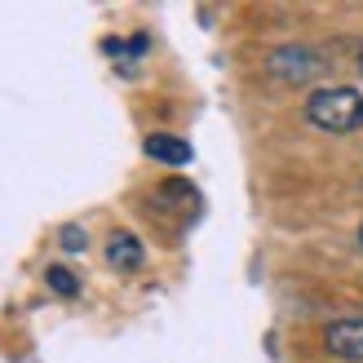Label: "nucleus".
<instances>
[{
    "label": "nucleus",
    "mask_w": 363,
    "mask_h": 363,
    "mask_svg": "<svg viewBox=\"0 0 363 363\" xmlns=\"http://www.w3.org/2000/svg\"><path fill=\"white\" fill-rule=\"evenodd\" d=\"M266 71L279 84H315L328 71V62H323V53L315 45H279L266 53Z\"/></svg>",
    "instance_id": "nucleus-2"
},
{
    "label": "nucleus",
    "mask_w": 363,
    "mask_h": 363,
    "mask_svg": "<svg viewBox=\"0 0 363 363\" xmlns=\"http://www.w3.org/2000/svg\"><path fill=\"white\" fill-rule=\"evenodd\" d=\"M359 76H363V53H359Z\"/></svg>",
    "instance_id": "nucleus-7"
},
{
    "label": "nucleus",
    "mask_w": 363,
    "mask_h": 363,
    "mask_svg": "<svg viewBox=\"0 0 363 363\" xmlns=\"http://www.w3.org/2000/svg\"><path fill=\"white\" fill-rule=\"evenodd\" d=\"M306 120L319 133H354L363 129V94L350 84H333V89H315L306 98Z\"/></svg>",
    "instance_id": "nucleus-1"
},
{
    "label": "nucleus",
    "mask_w": 363,
    "mask_h": 363,
    "mask_svg": "<svg viewBox=\"0 0 363 363\" xmlns=\"http://www.w3.org/2000/svg\"><path fill=\"white\" fill-rule=\"evenodd\" d=\"M58 244H62L67 252H84V248H89V235H84V226H76V222H67V226L58 230Z\"/></svg>",
    "instance_id": "nucleus-6"
},
{
    "label": "nucleus",
    "mask_w": 363,
    "mask_h": 363,
    "mask_svg": "<svg viewBox=\"0 0 363 363\" xmlns=\"http://www.w3.org/2000/svg\"><path fill=\"white\" fill-rule=\"evenodd\" d=\"M142 262H147V248H142V240L133 230H116L111 240H106V266L111 270L133 275V270H142Z\"/></svg>",
    "instance_id": "nucleus-3"
},
{
    "label": "nucleus",
    "mask_w": 363,
    "mask_h": 363,
    "mask_svg": "<svg viewBox=\"0 0 363 363\" xmlns=\"http://www.w3.org/2000/svg\"><path fill=\"white\" fill-rule=\"evenodd\" d=\"M45 284H49L58 297H76V293H80V279L71 275L67 266H49V270H45Z\"/></svg>",
    "instance_id": "nucleus-5"
},
{
    "label": "nucleus",
    "mask_w": 363,
    "mask_h": 363,
    "mask_svg": "<svg viewBox=\"0 0 363 363\" xmlns=\"http://www.w3.org/2000/svg\"><path fill=\"white\" fill-rule=\"evenodd\" d=\"M359 240H363V230H359Z\"/></svg>",
    "instance_id": "nucleus-8"
},
{
    "label": "nucleus",
    "mask_w": 363,
    "mask_h": 363,
    "mask_svg": "<svg viewBox=\"0 0 363 363\" xmlns=\"http://www.w3.org/2000/svg\"><path fill=\"white\" fill-rule=\"evenodd\" d=\"M142 151H147L151 160H160L164 169L191 164V142H182V138H173V133H151L147 142H142Z\"/></svg>",
    "instance_id": "nucleus-4"
}]
</instances>
